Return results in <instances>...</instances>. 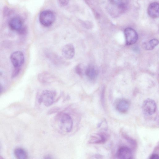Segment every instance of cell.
Wrapping results in <instances>:
<instances>
[{"instance_id":"6da1fadb","label":"cell","mask_w":159,"mask_h":159,"mask_svg":"<svg viewBox=\"0 0 159 159\" xmlns=\"http://www.w3.org/2000/svg\"><path fill=\"white\" fill-rule=\"evenodd\" d=\"M39 21L43 25L49 27L52 25L55 20V16L51 11L45 10L42 11L39 16Z\"/></svg>"},{"instance_id":"7a4b0ae2","label":"cell","mask_w":159,"mask_h":159,"mask_svg":"<svg viewBox=\"0 0 159 159\" xmlns=\"http://www.w3.org/2000/svg\"><path fill=\"white\" fill-rule=\"evenodd\" d=\"M157 109L156 104L152 99L147 98L143 102L142 111L143 114L147 116H151L156 112Z\"/></svg>"},{"instance_id":"3957f363","label":"cell","mask_w":159,"mask_h":159,"mask_svg":"<svg viewBox=\"0 0 159 159\" xmlns=\"http://www.w3.org/2000/svg\"><path fill=\"white\" fill-rule=\"evenodd\" d=\"M55 93L52 91L45 90L42 93L39 98V102H42L46 107L51 105L53 102Z\"/></svg>"},{"instance_id":"277c9868","label":"cell","mask_w":159,"mask_h":159,"mask_svg":"<svg viewBox=\"0 0 159 159\" xmlns=\"http://www.w3.org/2000/svg\"><path fill=\"white\" fill-rule=\"evenodd\" d=\"M126 44L130 45L135 43L138 39V36L136 31L131 28H127L124 30Z\"/></svg>"},{"instance_id":"5b68a950","label":"cell","mask_w":159,"mask_h":159,"mask_svg":"<svg viewBox=\"0 0 159 159\" xmlns=\"http://www.w3.org/2000/svg\"><path fill=\"white\" fill-rule=\"evenodd\" d=\"M73 121L71 117L66 114H64L60 120V127L66 132H70L73 127Z\"/></svg>"},{"instance_id":"8992f818","label":"cell","mask_w":159,"mask_h":159,"mask_svg":"<svg viewBox=\"0 0 159 159\" xmlns=\"http://www.w3.org/2000/svg\"><path fill=\"white\" fill-rule=\"evenodd\" d=\"M24 57L23 53L20 51H16L11 55L10 60L13 66L20 67L24 62Z\"/></svg>"},{"instance_id":"52a82bcc","label":"cell","mask_w":159,"mask_h":159,"mask_svg":"<svg viewBox=\"0 0 159 159\" xmlns=\"http://www.w3.org/2000/svg\"><path fill=\"white\" fill-rule=\"evenodd\" d=\"M9 25L10 29L13 30L17 31L21 34L25 32V29L23 26L22 20L19 17L12 18L9 22Z\"/></svg>"},{"instance_id":"ba28073f","label":"cell","mask_w":159,"mask_h":159,"mask_svg":"<svg viewBox=\"0 0 159 159\" xmlns=\"http://www.w3.org/2000/svg\"><path fill=\"white\" fill-rule=\"evenodd\" d=\"M115 107L119 112L125 113L128 111L130 106L129 101L125 98H120L115 102Z\"/></svg>"},{"instance_id":"9c48e42d","label":"cell","mask_w":159,"mask_h":159,"mask_svg":"<svg viewBox=\"0 0 159 159\" xmlns=\"http://www.w3.org/2000/svg\"><path fill=\"white\" fill-rule=\"evenodd\" d=\"M116 156L117 158L120 159H131L132 157V151L129 148L123 146L118 149Z\"/></svg>"},{"instance_id":"30bf717a","label":"cell","mask_w":159,"mask_h":159,"mask_svg":"<svg viewBox=\"0 0 159 159\" xmlns=\"http://www.w3.org/2000/svg\"><path fill=\"white\" fill-rule=\"evenodd\" d=\"M63 57L67 59L72 58L75 54V49L73 44L68 43L63 47L62 50Z\"/></svg>"},{"instance_id":"8fae6325","label":"cell","mask_w":159,"mask_h":159,"mask_svg":"<svg viewBox=\"0 0 159 159\" xmlns=\"http://www.w3.org/2000/svg\"><path fill=\"white\" fill-rule=\"evenodd\" d=\"M108 138V136L104 133H99L93 135L89 141L91 143H102L105 142Z\"/></svg>"},{"instance_id":"7c38bea8","label":"cell","mask_w":159,"mask_h":159,"mask_svg":"<svg viewBox=\"0 0 159 159\" xmlns=\"http://www.w3.org/2000/svg\"><path fill=\"white\" fill-rule=\"evenodd\" d=\"M159 4L157 2L151 3L148 8V15L152 18H156L159 17Z\"/></svg>"},{"instance_id":"4fadbf2b","label":"cell","mask_w":159,"mask_h":159,"mask_svg":"<svg viewBox=\"0 0 159 159\" xmlns=\"http://www.w3.org/2000/svg\"><path fill=\"white\" fill-rule=\"evenodd\" d=\"M85 73L89 79L93 80L97 78L98 74V71L93 65L90 64L86 67Z\"/></svg>"},{"instance_id":"5bb4252c","label":"cell","mask_w":159,"mask_h":159,"mask_svg":"<svg viewBox=\"0 0 159 159\" xmlns=\"http://www.w3.org/2000/svg\"><path fill=\"white\" fill-rule=\"evenodd\" d=\"M159 43L157 39H152L148 42H144L142 44L143 48L146 50H152Z\"/></svg>"},{"instance_id":"9a60e30c","label":"cell","mask_w":159,"mask_h":159,"mask_svg":"<svg viewBox=\"0 0 159 159\" xmlns=\"http://www.w3.org/2000/svg\"><path fill=\"white\" fill-rule=\"evenodd\" d=\"M53 78L52 76L48 73L43 72L38 75L39 80L42 83L50 82L52 80Z\"/></svg>"},{"instance_id":"2e32d148","label":"cell","mask_w":159,"mask_h":159,"mask_svg":"<svg viewBox=\"0 0 159 159\" xmlns=\"http://www.w3.org/2000/svg\"><path fill=\"white\" fill-rule=\"evenodd\" d=\"M14 153L16 157L19 159H25L27 158V154L25 150L20 148H15Z\"/></svg>"},{"instance_id":"e0dca14e","label":"cell","mask_w":159,"mask_h":159,"mask_svg":"<svg viewBox=\"0 0 159 159\" xmlns=\"http://www.w3.org/2000/svg\"><path fill=\"white\" fill-rule=\"evenodd\" d=\"M75 71L78 75L80 76L82 75L83 74V69L81 64H79L75 66Z\"/></svg>"},{"instance_id":"ac0fdd59","label":"cell","mask_w":159,"mask_h":159,"mask_svg":"<svg viewBox=\"0 0 159 159\" xmlns=\"http://www.w3.org/2000/svg\"><path fill=\"white\" fill-rule=\"evenodd\" d=\"M123 135L125 138L131 145H134V146H136V142L134 140L128 136L127 135L125 134H123Z\"/></svg>"},{"instance_id":"d6986e66","label":"cell","mask_w":159,"mask_h":159,"mask_svg":"<svg viewBox=\"0 0 159 159\" xmlns=\"http://www.w3.org/2000/svg\"><path fill=\"white\" fill-rule=\"evenodd\" d=\"M69 0H57L58 5L61 7L66 6L69 2Z\"/></svg>"},{"instance_id":"ffe728a7","label":"cell","mask_w":159,"mask_h":159,"mask_svg":"<svg viewBox=\"0 0 159 159\" xmlns=\"http://www.w3.org/2000/svg\"><path fill=\"white\" fill-rule=\"evenodd\" d=\"M20 67L15 68V69L12 73V77L14 78L16 76L19 74L20 71Z\"/></svg>"},{"instance_id":"44dd1931","label":"cell","mask_w":159,"mask_h":159,"mask_svg":"<svg viewBox=\"0 0 159 159\" xmlns=\"http://www.w3.org/2000/svg\"><path fill=\"white\" fill-rule=\"evenodd\" d=\"M122 0H109L110 2L114 5H119L122 4Z\"/></svg>"},{"instance_id":"7402d4cb","label":"cell","mask_w":159,"mask_h":159,"mask_svg":"<svg viewBox=\"0 0 159 159\" xmlns=\"http://www.w3.org/2000/svg\"><path fill=\"white\" fill-rule=\"evenodd\" d=\"M151 159H158L159 158V156L156 154H152L150 157Z\"/></svg>"},{"instance_id":"603a6c76","label":"cell","mask_w":159,"mask_h":159,"mask_svg":"<svg viewBox=\"0 0 159 159\" xmlns=\"http://www.w3.org/2000/svg\"><path fill=\"white\" fill-rule=\"evenodd\" d=\"M3 158L2 157L0 156V159Z\"/></svg>"},{"instance_id":"cb8c5ba5","label":"cell","mask_w":159,"mask_h":159,"mask_svg":"<svg viewBox=\"0 0 159 159\" xmlns=\"http://www.w3.org/2000/svg\"><path fill=\"white\" fill-rule=\"evenodd\" d=\"M0 91H1V87H0Z\"/></svg>"}]
</instances>
